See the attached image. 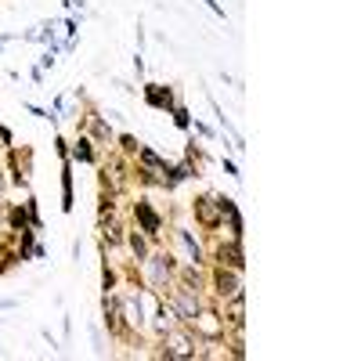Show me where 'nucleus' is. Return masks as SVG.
Masks as SVG:
<instances>
[{
    "mask_svg": "<svg viewBox=\"0 0 361 361\" xmlns=\"http://www.w3.org/2000/svg\"><path fill=\"white\" fill-rule=\"evenodd\" d=\"M217 285H220V293H238V282L231 278V275H224V271L217 275Z\"/></svg>",
    "mask_w": 361,
    "mask_h": 361,
    "instance_id": "obj_3",
    "label": "nucleus"
},
{
    "mask_svg": "<svg viewBox=\"0 0 361 361\" xmlns=\"http://www.w3.org/2000/svg\"><path fill=\"white\" fill-rule=\"evenodd\" d=\"M76 155H80V159H83V163H87V159H90V148H87V141H80V145H76Z\"/></svg>",
    "mask_w": 361,
    "mask_h": 361,
    "instance_id": "obj_4",
    "label": "nucleus"
},
{
    "mask_svg": "<svg viewBox=\"0 0 361 361\" xmlns=\"http://www.w3.org/2000/svg\"><path fill=\"white\" fill-rule=\"evenodd\" d=\"M148 101H152L155 108H170V105H173L170 90H159V87H148Z\"/></svg>",
    "mask_w": 361,
    "mask_h": 361,
    "instance_id": "obj_2",
    "label": "nucleus"
},
{
    "mask_svg": "<svg viewBox=\"0 0 361 361\" xmlns=\"http://www.w3.org/2000/svg\"><path fill=\"white\" fill-rule=\"evenodd\" d=\"M137 217H141V224H145L148 235H155V231H159V217L148 210V202H137Z\"/></svg>",
    "mask_w": 361,
    "mask_h": 361,
    "instance_id": "obj_1",
    "label": "nucleus"
}]
</instances>
